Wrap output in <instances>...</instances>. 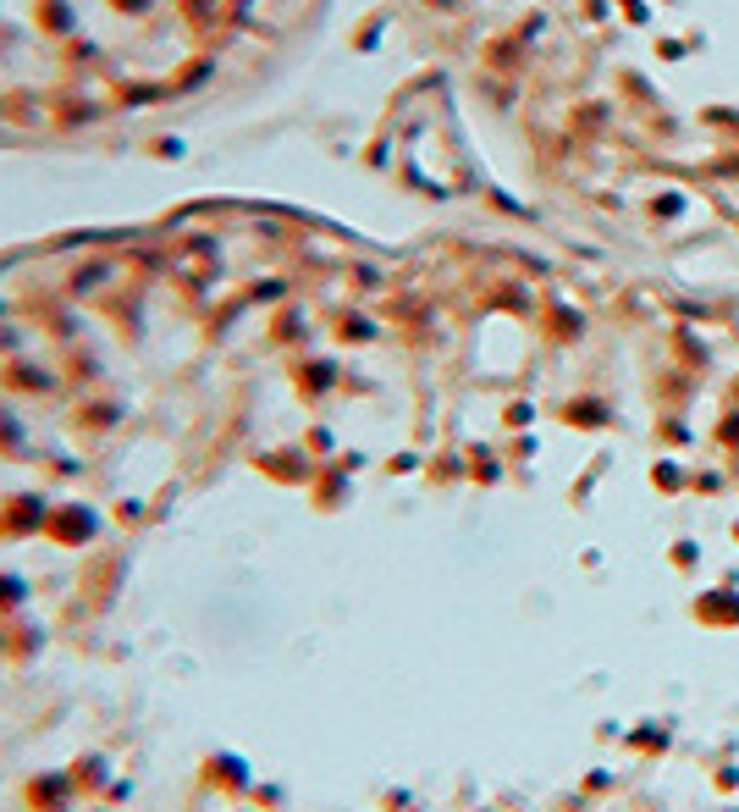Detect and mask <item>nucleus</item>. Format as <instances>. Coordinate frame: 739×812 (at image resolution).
<instances>
[{"label": "nucleus", "instance_id": "1", "mask_svg": "<svg viewBox=\"0 0 739 812\" xmlns=\"http://www.w3.org/2000/svg\"><path fill=\"white\" fill-rule=\"evenodd\" d=\"M569 232L739 271V0H409Z\"/></svg>", "mask_w": 739, "mask_h": 812}]
</instances>
